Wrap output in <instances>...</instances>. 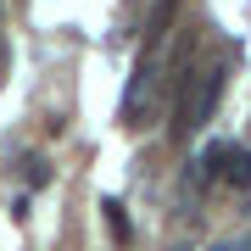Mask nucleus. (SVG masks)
I'll use <instances>...</instances> for the list:
<instances>
[{
	"label": "nucleus",
	"mask_w": 251,
	"mask_h": 251,
	"mask_svg": "<svg viewBox=\"0 0 251 251\" xmlns=\"http://www.w3.org/2000/svg\"><path fill=\"white\" fill-rule=\"evenodd\" d=\"M224 78H229V62H212V67L196 78V95L184 90L179 112H173V140H190L196 128H206V123H212L218 100H224Z\"/></svg>",
	"instance_id": "nucleus-1"
},
{
	"label": "nucleus",
	"mask_w": 251,
	"mask_h": 251,
	"mask_svg": "<svg viewBox=\"0 0 251 251\" xmlns=\"http://www.w3.org/2000/svg\"><path fill=\"white\" fill-rule=\"evenodd\" d=\"M218 179H224L229 190H251V151H246V145L224 140V156H218Z\"/></svg>",
	"instance_id": "nucleus-2"
},
{
	"label": "nucleus",
	"mask_w": 251,
	"mask_h": 251,
	"mask_svg": "<svg viewBox=\"0 0 251 251\" xmlns=\"http://www.w3.org/2000/svg\"><path fill=\"white\" fill-rule=\"evenodd\" d=\"M151 78H156V67H151V56H140V67L128 73V90H123V117H140V95L151 90Z\"/></svg>",
	"instance_id": "nucleus-3"
},
{
	"label": "nucleus",
	"mask_w": 251,
	"mask_h": 251,
	"mask_svg": "<svg viewBox=\"0 0 251 251\" xmlns=\"http://www.w3.org/2000/svg\"><path fill=\"white\" fill-rule=\"evenodd\" d=\"M173 11H179V0H156V11H151V23H145V45H156V39L168 34V23H173Z\"/></svg>",
	"instance_id": "nucleus-4"
},
{
	"label": "nucleus",
	"mask_w": 251,
	"mask_h": 251,
	"mask_svg": "<svg viewBox=\"0 0 251 251\" xmlns=\"http://www.w3.org/2000/svg\"><path fill=\"white\" fill-rule=\"evenodd\" d=\"M100 212H106V229H112V240H117V246L134 240V229H128V218H123V201H100Z\"/></svg>",
	"instance_id": "nucleus-5"
},
{
	"label": "nucleus",
	"mask_w": 251,
	"mask_h": 251,
	"mask_svg": "<svg viewBox=\"0 0 251 251\" xmlns=\"http://www.w3.org/2000/svg\"><path fill=\"white\" fill-rule=\"evenodd\" d=\"M23 184H28V190H45V184H50V162L39 156V151L23 156Z\"/></svg>",
	"instance_id": "nucleus-6"
},
{
	"label": "nucleus",
	"mask_w": 251,
	"mask_h": 251,
	"mask_svg": "<svg viewBox=\"0 0 251 251\" xmlns=\"http://www.w3.org/2000/svg\"><path fill=\"white\" fill-rule=\"evenodd\" d=\"M218 156H224V140L201 151V162H196V184H212V179H218Z\"/></svg>",
	"instance_id": "nucleus-7"
},
{
	"label": "nucleus",
	"mask_w": 251,
	"mask_h": 251,
	"mask_svg": "<svg viewBox=\"0 0 251 251\" xmlns=\"http://www.w3.org/2000/svg\"><path fill=\"white\" fill-rule=\"evenodd\" d=\"M212 251H240V246H212Z\"/></svg>",
	"instance_id": "nucleus-8"
}]
</instances>
